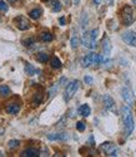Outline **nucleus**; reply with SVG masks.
<instances>
[{
  "label": "nucleus",
  "instance_id": "1",
  "mask_svg": "<svg viewBox=\"0 0 136 157\" xmlns=\"http://www.w3.org/2000/svg\"><path fill=\"white\" fill-rule=\"evenodd\" d=\"M121 118H122V123H124V133L126 137H129L135 128V122H134V117H132L130 106H122Z\"/></svg>",
  "mask_w": 136,
  "mask_h": 157
},
{
  "label": "nucleus",
  "instance_id": "2",
  "mask_svg": "<svg viewBox=\"0 0 136 157\" xmlns=\"http://www.w3.org/2000/svg\"><path fill=\"white\" fill-rule=\"evenodd\" d=\"M98 35H99V29L88 30L84 33L83 39H81V43H83V45L88 49H95L98 45V43H96Z\"/></svg>",
  "mask_w": 136,
  "mask_h": 157
},
{
  "label": "nucleus",
  "instance_id": "3",
  "mask_svg": "<svg viewBox=\"0 0 136 157\" xmlns=\"http://www.w3.org/2000/svg\"><path fill=\"white\" fill-rule=\"evenodd\" d=\"M105 60V57L101 56V54H96L94 53V52H90L88 53L84 58H83V67L84 68H88L90 65H96V64H102Z\"/></svg>",
  "mask_w": 136,
  "mask_h": 157
},
{
  "label": "nucleus",
  "instance_id": "4",
  "mask_svg": "<svg viewBox=\"0 0 136 157\" xmlns=\"http://www.w3.org/2000/svg\"><path fill=\"white\" fill-rule=\"evenodd\" d=\"M134 10L130 5H125L121 10V20H122V24L125 25V27H129L134 23Z\"/></svg>",
  "mask_w": 136,
  "mask_h": 157
},
{
  "label": "nucleus",
  "instance_id": "5",
  "mask_svg": "<svg viewBox=\"0 0 136 157\" xmlns=\"http://www.w3.org/2000/svg\"><path fill=\"white\" fill-rule=\"evenodd\" d=\"M79 84H80V82L77 79H74V81L67 83L66 89H65V92H64V101L65 102H69L75 96L76 90L79 89Z\"/></svg>",
  "mask_w": 136,
  "mask_h": 157
},
{
  "label": "nucleus",
  "instance_id": "6",
  "mask_svg": "<svg viewBox=\"0 0 136 157\" xmlns=\"http://www.w3.org/2000/svg\"><path fill=\"white\" fill-rule=\"evenodd\" d=\"M101 150L107 156H117V153H119L117 147L114 145L113 142H104L102 145H101Z\"/></svg>",
  "mask_w": 136,
  "mask_h": 157
},
{
  "label": "nucleus",
  "instance_id": "7",
  "mask_svg": "<svg viewBox=\"0 0 136 157\" xmlns=\"http://www.w3.org/2000/svg\"><path fill=\"white\" fill-rule=\"evenodd\" d=\"M122 40L130 47H136V32L127 30L125 33H122Z\"/></svg>",
  "mask_w": 136,
  "mask_h": 157
},
{
  "label": "nucleus",
  "instance_id": "8",
  "mask_svg": "<svg viewBox=\"0 0 136 157\" xmlns=\"http://www.w3.org/2000/svg\"><path fill=\"white\" fill-rule=\"evenodd\" d=\"M121 97L127 106H132L134 104V93L130 88H127V87L121 88Z\"/></svg>",
  "mask_w": 136,
  "mask_h": 157
},
{
  "label": "nucleus",
  "instance_id": "9",
  "mask_svg": "<svg viewBox=\"0 0 136 157\" xmlns=\"http://www.w3.org/2000/svg\"><path fill=\"white\" fill-rule=\"evenodd\" d=\"M15 24H16V28L19 30H28L30 28V23L29 20L24 18V17H18L15 19Z\"/></svg>",
  "mask_w": 136,
  "mask_h": 157
},
{
  "label": "nucleus",
  "instance_id": "10",
  "mask_svg": "<svg viewBox=\"0 0 136 157\" xmlns=\"http://www.w3.org/2000/svg\"><path fill=\"white\" fill-rule=\"evenodd\" d=\"M49 141H66L69 138V135L65 132H58V133H49L46 136Z\"/></svg>",
  "mask_w": 136,
  "mask_h": 157
},
{
  "label": "nucleus",
  "instance_id": "11",
  "mask_svg": "<svg viewBox=\"0 0 136 157\" xmlns=\"http://www.w3.org/2000/svg\"><path fill=\"white\" fill-rule=\"evenodd\" d=\"M102 103H104L105 108L109 109V111H113L115 108V101L113 99L111 96H109V94H105L102 97Z\"/></svg>",
  "mask_w": 136,
  "mask_h": 157
},
{
  "label": "nucleus",
  "instance_id": "12",
  "mask_svg": "<svg viewBox=\"0 0 136 157\" xmlns=\"http://www.w3.org/2000/svg\"><path fill=\"white\" fill-rule=\"evenodd\" d=\"M77 112H79L80 116H83V117H89L91 114V108H90L89 104H81V106L79 107V109H77Z\"/></svg>",
  "mask_w": 136,
  "mask_h": 157
},
{
  "label": "nucleus",
  "instance_id": "13",
  "mask_svg": "<svg viewBox=\"0 0 136 157\" xmlns=\"http://www.w3.org/2000/svg\"><path fill=\"white\" fill-rule=\"evenodd\" d=\"M23 157H38L40 156V151L36 148H26L25 151L21 152Z\"/></svg>",
  "mask_w": 136,
  "mask_h": 157
},
{
  "label": "nucleus",
  "instance_id": "14",
  "mask_svg": "<svg viewBox=\"0 0 136 157\" xmlns=\"http://www.w3.org/2000/svg\"><path fill=\"white\" fill-rule=\"evenodd\" d=\"M102 52H104V57H109L111 53V43L107 38H105V40L102 43Z\"/></svg>",
  "mask_w": 136,
  "mask_h": 157
},
{
  "label": "nucleus",
  "instance_id": "15",
  "mask_svg": "<svg viewBox=\"0 0 136 157\" xmlns=\"http://www.w3.org/2000/svg\"><path fill=\"white\" fill-rule=\"evenodd\" d=\"M49 5H50L52 13H59L63 9V4L59 2V0H50Z\"/></svg>",
  "mask_w": 136,
  "mask_h": 157
},
{
  "label": "nucleus",
  "instance_id": "16",
  "mask_svg": "<svg viewBox=\"0 0 136 157\" xmlns=\"http://www.w3.org/2000/svg\"><path fill=\"white\" fill-rule=\"evenodd\" d=\"M19 111H20V106L18 103H10L9 106H6V112L9 114H16L19 113Z\"/></svg>",
  "mask_w": 136,
  "mask_h": 157
},
{
  "label": "nucleus",
  "instance_id": "17",
  "mask_svg": "<svg viewBox=\"0 0 136 157\" xmlns=\"http://www.w3.org/2000/svg\"><path fill=\"white\" fill-rule=\"evenodd\" d=\"M29 17H30L31 19H34V20L39 19L40 17H41V9H39V8H35V9L30 10V13H29Z\"/></svg>",
  "mask_w": 136,
  "mask_h": 157
},
{
  "label": "nucleus",
  "instance_id": "18",
  "mask_svg": "<svg viewBox=\"0 0 136 157\" xmlns=\"http://www.w3.org/2000/svg\"><path fill=\"white\" fill-rule=\"evenodd\" d=\"M50 65L54 69H60L61 68V62H60V59L58 57H52L50 59Z\"/></svg>",
  "mask_w": 136,
  "mask_h": 157
},
{
  "label": "nucleus",
  "instance_id": "19",
  "mask_svg": "<svg viewBox=\"0 0 136 157\" xmlns=\"http://www.w3.org/2000/svg\"><path fill=\"white\" fill-rule=\"evenodd\" d=\"M38 72H39V71L35 69L31 64H29V63H28V64H25V73L28 74V75H35Z\"/></svg>",
  "mask_w": 136,
  "mask_h": 157
},
{
  "label": "nucleus",
  "instance_id": "20",
  "mask_svg": "<svg viewBox=\"0 0 136 157\" xmlns=\"http://www.w3.org/2000/svg\"><path fill=\"white\" fill-rule=\"evenodd\" d=\"M40 39H41L43 42L49 43V42H51L54 39V36H52V34L50 32H44V33H41V35H40Z\"/></svg>",
  "mask_w": 136,
  "mask_h": 157
},
{
  "label": "nucleus",
  "instance_id": "21",
  "mask_svg": "<svg viewBox=\"0 0 136 157\" xmlns=\"http://www.w3.org/2000/svg\"><path fill=\"white\" fill-rule=\"evenodd\" d=\"M36 59L40 62V63H48L49 62V56L46 53H44V52H41V53H39L36 56Z\"/></svg>",
  "mask_w": 136,
  "mask_h": 157
},
{
  "label": "nucleus",
  "instance_id": "22",
  "mask_svg": "<svg viewBox=\"0 0 136 157\" xmlns=\"http://www.w3.org/2000/svg\"><path fill=\"white\" fill-rule=\"evenodd\" d=\"M9 94H10V88L8 86H5V84L0 86V96H2V97H6Z\"/></svg>",
  "mask_w": 136,
  "mask_h": 157
},
{
  "label": "nucleus",
  "instance_id": "23",
  "mask_svg": "<svg viewBox=\"0 0 136 157\" xmlns=\"http://www.w3.org/2000/svg\"><path fill=\"white\" fill-rule=\"evenodd\" d=\"M43 102V94L41 93H36L35 96H34V99H33V104L34 106H39L40 103Z\"/></svg>",
  "mask_w": 136,
  "mask_h": 157
},
{
  "label": "nucleus",
  "instance_id": "24",
  "mask_svg": "<svg viewBox=\"0 0 136 157\" xmlns=\"http://www.w3.org/2000/svg\"><path fill=\"white\" fill-rule=\"evenodd\" d=\"M80 43H81V40H80L77 36H73L71 40H70V44H71V48H73V49H76V48L80 45Z\"/></svg>",
  "mask_w": 136,
  "mask_h": 157
},
{
  "label": "nucleus",
  "instance_id": "25",
  "mask_svg": "<svg viewBox=\"0 0 136 157\" xmlns=\"http://www.w3.org/2000/svg\"><path fill=\"white\" fill-rule=\"evenodd\" d=\"M59 87H60V84H59V83H56L55 86H52V87L49 89V97H50V98H51V97H54V96L56 94V92H58Z\"/></svg>",
  "mask_w": 136,
  "mask_h": 157
},
{
  "label": "nucleus",
  "instance_id": "26",
  "mask_svg": "<svg viewBox=\"0 0 136 157\" xmlns=\"http://www.w3.org/2000/svg\"><path fill=\"white\" fill-rule=\"evenodd\" d=\"M19 145H20L19 140H10V141L8 142V146H9V148H11V150L19 147Z\"/></svg>",
  "mask_w": 136,
  "mask_h": 157
},
{
  "label": "nucleus",
  "instance_id": "27",
  "mask_svg": "<svg viewBox=\"0 0 136 157\" xmlns=\"http://www.w3.org/2000/svg\"><path fill=\"white\" fill-rule=\"evenodd\" d=\"M85 128H86V124H85V122L80 121V122H77V123H76V129L79 131V132H84V131H85Z\"/></svg>",
  "mask_w": 136,
  "mask_h": 157
},
{
  "label": "nucleus",
  "instance_id": "28",
  "mask_svg": "<svg viewBox=\"0 0 136 157\" xmlns=\"http://www.w3.org/2000/svg\"><path fill=\"white\" fill-rule=\"evenodd\" d=\"M35 43V39L34 38H29V39H24L23 40V44L25 45V47H30V45H33Z\"/></svg>",
  "mask_w": 136,
  "mask_h": 157
},
{
  "label": "nucleus",
  "instance_id": "29",
  "mask_svg": "<svg viewBox=\"0 0 136 157\" xmlns=\"http://www.w3.org/2000/svg\"><path fill=\"white\" fill-rule=\"evenodd\" d=\"M84 82H85L86 84H89V86L94 84V79H92V77H90V75H85V77H84Z\"/></svg>",
  "mask_w": 136,
  "mask_h": 157
},
{
  "label": "nucleus",
  "instance_id": "30",
  "mask_svg": "<svg viewBox=\"0 0 136 157\" xmlns=\"http://www.w3.org/2000/svg\"><path fill=\"white\" fill-rule=\"evenodd\" d=\"M88 25V19H86V14H83V19H81V28H85Z\"/></svg>",
  "mask_w": 136,
  "mask_h": 157
},
{
  "label": "nucleus",
  "instance_id": "31",
  "mask_svg": "<svg viewBox=\"0 0 136 157\" xmlns=\"http://www.w3.org/2000/svg\"><path fill=\"white\" fill-rule=\"evenodd\" d=\"M0 10L2 11H6L8 10V4L5 2H3V0H0Z\"/></svg>",
  "mask_w": 136,
  "mask_h": 157
},
{
  "label": "nucleus",
  "instance_id": "32",
  "mask_svg": "<svg viewBox=\"0 0 136 157\" xmlns=\"http://www.w3.org/2000/svg\"><path fill=\"white\" fill-rule=\"evenodd\" d=\"M60 24H61V25H65V18H64V17L60 18Z\"/></svg>",
  "mask_w": 136,
  "mask_h": 157
},
{
  "label": "nucleus",
  "instance_id": "33",
  "mask_svg": "<svg viewBox=\"0 0 136 157\" xmlns=\"http://www.w3.org/2000/svg\"><path fill=\"white\" fill-rule=\"evenodd\" d=\"M4 132H5V129H4L3 127H0V136H3V135H4Z\"/></svg>",
  "mask_w": 136,
  "mask_h": 157
},
{
  "label": "nucleus",
  "instance_id": "34",
  "mask_svg": "<svg viewBox=\"0 0 136 157\" xmlns=\"http://www.w3.org/2000/svg\"><path fill=\"white\" fill-rule=\"evenodd\" d=\"M100 3H101V0H94V4L95 5H99Z\"/></svg>",
  "mask_w": 136,
  "mask_h": 157
},
{
  "label": "nucleus",
  "instance_id": "35",
  "mask_svg": "<svg viewBox=\"0 0 136 157\" xmlns=\"http://www.w3.org/2000/svg\"><path fill=\"white\" fill-rule=\"evenodd\" d=\"M9 3H14V2H16V0H8Z\"/></svg>",
  "mask_w": 136,
  "mask_h": 157
},
{
  "label": "nucleus",
  "instance_id": "36",
  "mask_svg": "<svg viewBox=\"0 0 136 157\" xmlns=\"http://www.w3.org/2000/svg\"><path fill=\"white\" fill-rule=\"evenodd\" d=\"M132 4H134V5L136 6V0H132Z\"/></svg>",
  "mask_w": 136,
  "mask_h": 157
},
{
  "label": "nucleus",
  "instance_id": "37",
  "mask_svg": "<svg viewBox=\"0 0 136 157\" xmlns=\"http://www.w3.org/2000/svg\"><path fill=\"white\" fill-rule=\"evenodd\" d=\"M77 2H80V0H75V4H77Z\"/></svg>",
  "mask_w": 136,
  "mask_h": 157
},
{
  "label": "nucleus",
  "instance_id": "38",
  "mask_svg": "<svg viewBox=\"0 0 136 157\" xmlns=\"http://www.w3.org/2000/svg\"><path fill=\"white\" fill-rule=\"evenodd\" d=\"M46 2H50V0H46Z\"/></svg>",
  "mask_w": 136,
  "mask_h": 157
}]
</instances>
